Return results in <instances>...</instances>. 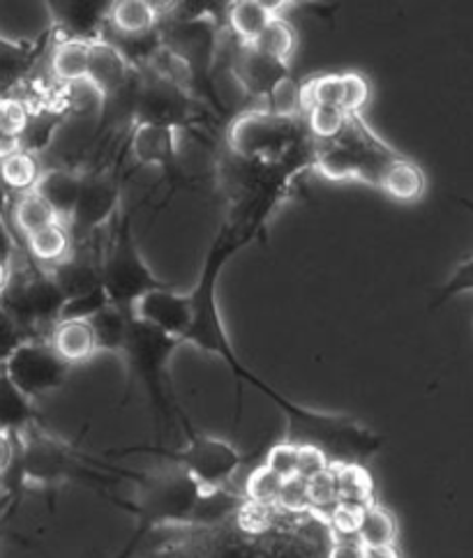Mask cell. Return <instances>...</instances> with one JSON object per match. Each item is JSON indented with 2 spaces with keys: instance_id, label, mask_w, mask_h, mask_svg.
<instances>
[{
  "instance_id": "e575fe53",
  "label": "cell",
  "mask_w": 473,
  "mask_h": 558,
  "mask_svg": "<svg viewBox=\"0 0 473 558\" xmlns=\"http://www.w3.org/2000/svg\"><path fill=\"white\" fill-rule=\"evenodd\" d=\"M111 303H109V295H107L105 287H97L88 293L68 298L58 322H90L97 312H102Z\"/></svg>"
},
{
  "instance_id": "c3c4849f",
  "label": "cell",
  "mask_w": 473,
  "mask_h": 558,
  "mask_svg": "<svg viewBox=\"0 0 473 558\" xmlns=\"http://www.w3.org/2000/svg\"><path fill=\"white\" fill-rule=\"evenodd\" d=\"M365 558H400L396 545L388 547H365Z\"/></svg>"
},
{
  "instance_id": "4fadbf2b",
  "label": "cell",
  "mask_w": 473,
  "mask_h": 558,
  "mask_svg": "<svg viewBox=\"0 0 473 558\" xmlns=\"http://www.w3.org/2000/svg\"><path fill=\"white\" fill-rule=\"evenodd\" d=\"M130 61L113 43L95 39L90 43V63H88V82L105 93V97L118 93L128 86Z\"/></svg>"
},
{
  "instance_id": "f1b7e54d",
  "label": "cell",
  "mask_w": 473,
  "mask_h": 558,
  "mask_svg": "<svg viewBox=\"0 0 473 558\" xmlns=\"http://www.w3.org/2000/svg\"><path fill=\"white\" fill-rule=\"evenodd\" d=\"M359 541L365 547H388L398 541V520L388 508L381 504H369L363 508Z\"/></svg>"
},
{
  "instance_id": "ab89813d",
  "label": "cell",
  "mask_w": 473,
  "mask_h": 558,
  "mask_svg": "<svg viewBox=\"0 0 473 558\" xmlns=\"http://www.w3.org/2000/svg\"><path fill=\"white\" fill-rule=\"evenodd\" d=\"M332 466L330 457L326 450L317 444H301L299 452H295V475L303 477V481H312L322 473H326Z\"/></svg>"
},
{
  "instance_id": "d590c367",
  "label": "cell",
  "mask_w": 473,
  "mask_h": 558,
  "mask_svg": "<svg viewBox=\"0 0 473 558\" xmlns=\"http://www.w3.org/2000/svg\"><path fill=\"white\" fill-rule=\"evenodd\" d=\"M31 107L19 97H0V136L16 138L22 136L31 123Z\"/></svg>"
},
{
  "instance_id": "8992f818",
  "label": "cell",
  "mask_w": 473,
  "mask_h": 558,
  "mask_svg": "<svg viewBox=\"0 0 473 558\" xmlns=\"http://www.w3.org/2000/svg\"><path fill=\"white\" fill-rule=\"evenodd\" d=\"M293 136V118H278L270 111H252L233 121L229 130V146L247 162H272L275 157L287 155Z\"/></svg>"
},
{
  "instance_id": "83f0119b",
  "label": "cell",
  "mask_w": 473,
  "mask_h": 558,
  "mask_svg": "<svg viewBox=\"0 0 473 558\" xmlns=\"http://www.w3.org/2000/svg\"><path fill=\"white\" fill-rule=\"evenodd\" d=\"M130 322H132V314L118 310L116 305H109L102 312H97L88 322L93 328L97 351L123 353L125 342H128Z\"/></svg>"
},
{
  "instance_id": "44dd1931",
  "label": "cell",
  "mask_w": 473,
  "mask_h": 558,
  "mask_svg": "<svg viewBox=\"0 0 473 558\" xmlns=\"http://www.w3.org/2000/svg\"><path fill=\"white\" fill-rule=\"evenodd\" d=\"M88 63L90 43H84V39L65 37L51 49V76L63 86L88 78Z\"/></svg>"
},
{
  "instance_id": "f907efd6",
  "label": "cell",
  "mask_w": 473,
  "mask_h": 558,
  "mask_svg": "<svg viewBox=\"0 0 473 558\" xmlns=\"http://www.w3.org/2000/svg\"><path fill=\"white\" fill-rule=\"evenodd\" d=\"M8 204H10V196H8L3 181H0V217H3V213L8 210Z\"/></svg>"
},
{
  "instance_id": "f35d334b",
  "label": "cell",
  "mask_w": 473,
  "mask_h": 558,
  "mask_svg": "<svg viewBox=\"0 0 473 558\" xmlns=\"http://www.w3.org/2000/svg\"><path fill=\"white\" fill-rule=\"evenodd\" d=\"M275 508H278L284 514H289V517L307 514L310 512L307 481H303V477H299V475H293V477H289V481H284Z\"/></svg>"
},
{
  "instance_id": "60d3db41",
  "label": "cell",
  "mask_w": 473,
  "mask_h": 558,
  "mask_svg": "<svg viewBox=\"0 0 473 558\" xmlns=\"http://www.w3.org/2000/svg\"><path fill=\"white\" fill-rule=\"evenodd\" d=\"M361 517H363V508L338 504L326 517L328 533L332 537H359Z\"/></svg>"
},
{
  "instance_id": "30bf717a",
  "label": "cell",
  "mask_w": 473,
  "mask_h": 558,
  "mask_svg": "<svg viewBox=\"0 0 473 558\" xmlns=\"http://www.w3.org/2000/svg\"><path fill=\"white\" fill-rule=\"evenodd\" d=\"M134 116L140 118V125H167L179 130L190 116V99L181 84L160 76L155 82H146L134 95Z\"/></svg>"
},
{
  "instance_id": "3957f363",
  "label": "cell",
  "mask_w": 473,
  "mask_h": 558,
  "mask_svg": "<svg viewBox=\"0 0 473 558\" xmlns=\"http://www.w3.org/2000/svg\"><path fill=\"white\" fill-rule=\"evenodd\" d=\"M100 277L102 287L109 295V303L128 314H132L134 303L140 301L142 295H146L153 289L165 287L157 282L155 275L146 266L144 256L140 254V247H136L130 215H123L121 225H118L111 250L105 258V264L100 266Z\"/></svg>"
},
{
  "instance_id": "f6af8a7d",
  "label": "cell",
  "mask_w": 473,
  "mask_h": 558,
  "mask_svg": "<svg viewBox=\"0 0 473 558\" xmlns=\"http://www.w3.org/2000/svg\"><path fill=\"white\" fill-rule=\"evenodd\" d=\"M328 558H365V545L359 537H332Z\"/></svg>"
},
{
  "instance_id": "7dc6e473",
  "label": "cell",
  "mask_w": 473,
  "mask_h": 558,
  "mask_svg": "<svg viewBox=\"0 0 473 558\" xmlns=\"http://www.w3.org/2000/svg\"><path fill=\"white\" fill-rule=\"evenodd\" d=\"M12 258H14V241L10 231L5 229V225L0 222V262L12 266Z\"/></svg>"
},
{
  "instance_id": "52a82bcc",
  "label": "cell",
  "mask_w": 473,
  "mask_h": 558,
  "mask_svg": "<svg viewBox=\"0 0 473 558\" xmlns=\"http://www.w3.org/2000/svg\"><path fill=\"white\" fill-rule=\"evenodd\" d=\"M190 446L181 452H162L165 457L179 464L185 473H190L196 483L204 489H218L225 487L233 473L241 466V454L231 444L222 441V438H213L196 434L194 429L187 432Z\"/></svg>"
},
{
  "instance_id": "d6a6232c",
  "label": "cell",
  "mask_w": 473,
  "mask_h": 558,
  "mask_svg": "<svg viewBox=\"0 0 473 558\" xmlns=\"http://www.w3.org/2000/svg\"><path fill=\"white\" fill-rule=\"evenodd\" d=\"M305 113H307V130L314 138H317V144L340 138L351 118L340 107H310Z\"/></svg>"
},
{
  "instance_id": "bcb514c9",
  "label": "cell",
  "mask_w": 473,
  "mask_h": 558,
  "mask_svg": "<svg viewBox=\"0 0 473 558\" xmlns=\"http://www.w3.org/2000/svg\"><path fill=\"white\" fill-rule=\"evenodd\" d=\"M14 464V441L12 436L0 432V475H5Z\"/></svg>"
},
{
  "instance_id": "ee69618b",
  "label": "cell",
  "mask_w": 473,
  "mask_h": 558,
  "mask_svg": "<svg viewBox=\"0 0 473 558\" xmlns=\"http://www.w3.org/2000/svg\"><path fill=\"white\" fill-rule=\"evenodd\" d=\"M26 342V332L0 310V363H8L10 355Z\"/></svg>"
},
{
  "instance_id": "277c9868",
  "label": "cell",
  "mask_w": 473,
  "mask_h": 558,
  "mask_svg": "<svg viewBox=\"0 0 473 558\" xmlns=\"http://www.w3.org/2000/svg\"><path fill=\"white\" fill-rule=\"evenodd\" d=\"M179 347H181V340H175V337L157 330L144 322H136L132 316L123 353L128 355L132 374L146 386L150 402L160 415H171L167 367H169L171 353Z\"/></svg>"
},
{
  "instance_id": "7402d4cb",
  "label": "cell",
  "mask_w": 473,
  "mask_h": 558,
  "mask_svg": "<svg viewBox=\"0 0 473 558\" xmlns=\"http://www.w3.org/2000/svg\"><path fill=\"white\" fill-rule=\"evenodd\" d=\"M107 3H95V0H78V3H63L58 8L61 14V26L68 31L70 39H84V43H95V35L109 19Z\"/></svg>"
},
{
  "instance_id": "484cf974",
  "label": "cell",
  "mask_w": 473,
  "mask_h": 558,
  "mask_svg": "<svg viewBox=\"0 0 473 558\" xmlns=\"http://www.w3.org/2000/svg\"><path fill=\"white\" fill-rule=\"evenodd\" d=\"M26 247L37 264L53 268L70 256V250H72L70 229L63 222H53L45 229L26 235Z\"/></svg>"
},
{
  "instance_id": "cb8c5ba5",
  "label": "cell",
  "mask_w": 473,
  "mask_h": 558,
  "mask_svg": "<svg viewBox=\"0 0 473 558\" xmlns=\"http://www.w3.org/2000/svg\"><path fill=\"white\" fill-rule=\"evenodd\" d=\"M45 169L35 153L19 148L5 157H0V181L8 192L26 194L33 192L43 178Z\"/></svg>"
},
{
  "instance_id": "5b68a950",
  "label": "cell",
  "mask_w": 473,
  "mask_h": 558,
  "mask_svg": "<svg viewBox=\"0 0 473 558\" xmlns=\"http://www.w3.org/2000/svg\"><path fill=\"white\" fill-rule=\"evenodd\" d=\"M68 298L58 289L49 272L10 279L8 289L0 293V310L24 332L39 326H56Z\"/></svg>"
},
{
  "instance_id": "d6986e66",
  "label": "cell",
  "mask_w": 473,
  "mask_h": 558,
  "mask_svg": "<svg viewBox=\"0 0 473 558\" xmlns=\"http://www.w3.org/2000/svg\"><path fill=\"white\" fill-rule=\"evenodd\" d=\"M49 275L53 277V282L63 291L65 298L82 295L102 287L100 266H95L86 254H70L65 262L53 266Z\"/></svg>"
},
{
  "instance_id": "9c48e42d",
  "label": "cell",
  "mask_w": 473,
  "mask_h": 558,
  "mask_svg": "<svg viewBox=\"0 0 473 558\" xmlns=\"http://www.w3.org/2000/svg\"><path fill=\"white\" fill-rule=\"evenodd\" d=\"M118 202H121V187L111 173L84 175L82 192H78L74 213L68 222L70 235L88 238L113 215Z\"/></svg>"
},
{
  "instance_id": "d4e9b609",
  "label": "cell",
  "mask_w": 473,
  "mask_h": 558,
  "mask_svg": "<svg viewBox=\"0 0 473 558\" xmlns=\"http://www.w3.org/2000/svg\"><path fill=\"white\" fill-rule=\"evenodd\" d=\"M160 12L146 0H118L109 8V24L121 37H136L155 31Z\"/></svg>"
},
{
  "instance_id": "6da1fadb",
  "label": "cell",
  "mask_w": 473,
  "mask_h": 558,
  "mask_svg": "<svg viewBox=\"0 0 473 558\" xmlns=\"http://www.w3.org/2000/svg\"><path fill=\"white\" fill-rule=\"evenodd\" d=\"M398 157L400 153L396 155V150L384 144L377 134H372L361 116H351L340 138L317 144L314 165L330 181H353L356 178V181L379 187L384 171Z\"/></svg>"
},
{
  "instance_id": "8d00e7d4",
  "label": "cell",
  "mask_w": 473,
  "mask_h": 558,
  "mask_svg": "<svg viewBox=\"0 0 473 558\" xmlns=\"http://www.w3.org/2000/svg\"><path fill=\"white\" fill-rule=\"evenodd\" d=\"M270 102V113L278 118H295L299 111L303 109V95H301V86L293 82L291 76L282 78V82L272 88V93L268 95Z\"/></svg>"
},
{
  "instance_id": "74e56055",
  "label": "cell",
  "mask_w": 473,
  "mask_h": 558,
  "mask_svg": "<svg viewBox=\"0 0 473 558\" xmlns=\"http://www.w3.org/2000/svg\"><path fill=\"white\" fill-rule=\"evenodd\" d=\"M372 97V86L359 72L342 74V111L347 116H361Z\"/></svg>"
},
{
  "instance_id": "5bb4252c",
  "label": "cell",
  "mask_w": 473,
  "mask_h": 558,
  "mask_svg": "<svg viewBox=\"0 0 473 558\" xmlns=\"http://www.w3.org/2000/svg\"><path fill=\"white\" fill-rule=\"evenodd\" d=\"M70 454L47 436H33L22 452V473L33 481L51 483L70 473Z\"/></svg>"
},
{
  "instance_id": "8fae6325",
  "label": "cell",
  "mask_w": 473,
  "mask_h": 558,
  "mask_svg": "<svg viewBox=\"0 0 473 558\" xmlns=\"http://www.w3.org/2000/svg\"><path fill=\"white\" fill-rule=\"evenodd\" d=\"M132 316L136 322H144L183 342V337L192 324L190 295L175 293L169 287L153 289L134 303Z\"/></svg>"
},
{
  "instance_id": "b9f144b4",
  "label": "cell",
  "mask_w": 473,
  "mask_h": 558,
  "mask_svg": "<svg viewBox=\"0 0 473 558\" xmlns=\"http://www.w3.org/2000/svg\"><path fill=\"white\" fill-rule=\"evenodd\" d=\"M462 293H473V256L466 258V262H462L456 268V272L448 277V282L437 293L432 307H441V305H446L450 301V298L462 295Z\"/></svg>"
},
{
  "instance_id": "7bdbcfd3",
  "label": "cell",
  "mask_w": 473,
  "mask_h": 558,
  "mask_svg": "<svg viewBox=\"0 0 473 558\" xmlns=\"http://www.w3.org/2000/svg\"><path fill=\"white\" fill-rule=\"evenodd\" d=\"M295 452H299V446L295 444H278L272 446L268 452H266V466L270 471L278 473L282 481H289V477L295 475Z\"/></svg>"
},
{
  "instance_id": "4316f807",
  "label": "cell",
  "mask_w": 473,
  "mask_h": 558,
  "mask_svg": "<svg viewBox=\"0 0 473 558\" xmlns=\"http://www.w3.org/2000/svg\"><path fill=\"white\" fill-rule=\"evenodd\" d=\"M332 475L340 504L359 508L374 504V481L365 464H332Z\"/></svg>"
},
{
  "instance_id": "ac0fdd59",
  "label": "cell",
  "mask_w": 473,
  "mask_h": 558,
  "mask_svg": "<svg viewBox=\"0 0 473 558\" xmlns=\"http://www.w3.org/2000/svg\"><path fill=\"white\" fill-rule=\"evenodd\" d=\"M49 347L61 355L68 365L84 363L97 351L93 328L88 322H58L51 328Z\"/></svg>"
},
{
  "instance_id": "836d02e7",
  "label": "cell",
  "mask_w": 473,
  "mask_h": 558,
  "mask_svg": "<svg viewBox=\"0 0 473 558\" xmlns=\"http://www.w3.org/2000/svg\"><path fill=\"white\" fill-rule=\"evenodd\" d=\"M284 481L282 477L270 471L266 464H259L250 471L245 481V501L250 504H262V506H275L278 504V496L282 492Z\"/></svg>"
},
{
  "instance_id": "ba28073f",
  "label": "cell",
  "mask_w": 473,
  "mask_h": 558,
  "mask_svg": "<svg viewBox=\"0 0 473 558\" xmlns=\"http://www.w3.org/2000/svg\"><path fill=\"white\" fill-rule=\"evenodd\" d=\"M70 367L72 365H68L49 347V342L26 340L10 355V361L5 363V374L19 390L33 400L37 395L61 388L68 381Z\"/></svg>"
},
{
  "instance_id": "7a4b0ae2",
  "label": "cell",
  "mask_w": 473,
  "mask_h": 558,
  "mask_svg": "<svg viewBox=\"0 0 473 558\" xmlns=\"http://www.w3.org/2000/svg\"><path fill=\"white\" fill-rule=\"evenodd\" d=\"M204 494V487L183 469L169 471L146 483L140 504L132 508L140 514V529L132 535L130 545L118 558H128L144 537L160 526H190L196 504Z\"/></svg>"
},
{
  "instance_id": "e0dca14e",
  "label": "cell",
  "mask_w": 473,
  "mask_h": 558,
  "mask_svg": "<svg viewBox=\"0 0 473 558\" xmlns=\"http://www.w3.org/2000/svg\"><path fill=\"white\" fill-rule=\"evenodd\" d=\"M379 187L400 204H413L425 194L427 178L416 162H411V159L400 155L396 162L384 171Z\"/></svg>"
},
{
  "instance_id": "2e32d148",
  "label": "cell",
  "mask_w": 473,
  "mask_h": 558,
  "mask_svg": "<svg viewBox=\"0 0 473 558\" xmlns=\"http://www.w3.org/2000/svg\"><path fill=\"white\" fill-rule=\"evenodd\" d=\"M82 183H84V175L72 171L70 167L51 169V171H45L43 178H39L35 192L51 206L56 217L61 219L63 225H68L74 213L78 192H82Z\"/></svg>"
},
{
  "instance_id": "1f68e13d",
  "label": "cell",
  "mask_w": 473,
  "mask_h": 558,
  "mask_svg": "<svg viewBox=\"0 0 473 558\" xmlns=\"http://www.w3.org/2000/svg\"><path fill=\"white\" fill-rule=\"evenodd\" d=\"M295 45H299V35H295V28L287 22V19L275 16L272 22L266 26V31L256 37L250 47L254 51L272 58V61L287 65L295 51Z\"/></svg>"
},
{
  "instance_id": "4dcf8cb0",
  "label": "cell",
  "mask_w": 473,
  "mask_h": 558,
  "mask_svg": "<svg viewBox=\"0 0 473 558\" xmlns=\"http://www.w3.org/2000/svg\"><path fill=\"white\" fill-rule=\"evenodd\" d=\"M245 504V498L231 494L227 487H218V489H204L199 504L194 508L192 514V524L196 526H213L227 522L231 514H235L241 510V506Z\"/></svg>"
},
{
  "instance_id": "ffe728a7",
  "label": "cell",
  "mask_w": 473,
  "mask_h": 558,
  "mask_svg": "<svg viewBox=\"0 0 473 558\" xmlns=\"http://www.w3.org/2000/svg\"><path fill=\"white\" fill-rule=\"evenodd\" d=\"M35 421L37 409L33 407V400L10 381L3 369L0 372V432L10 436L26 432Z\"/></svg>"
},
{
  "instance_id": "7c38bea8",
  "label": "cell",
  "mask_w": 473,
  "mask_h": 558,
  "mask_svg": "<svg viewBox=\"0 0 473 558\" xmlns=\"http://www.w3.org/2000/svg\"><path fill=\"white\" fill-rule=\"evenodd\" d=\"M136 162L169 169L179 157V130L167 125H140L130 142Z\"/></svg>"
},
{
  "instance_id": "681fc988",
  "label": "cell",
  "mask_w": 473,
  "mask_h": 558,
  "mask_svg": "<svg viewBox=\"0 0 473 558\" xmlns=\"http://www.w3.org/2000/svg\"><path fill=\"white\" fill-rule=\"evenodd\" d=\"M10 279H12V266H8V264L0 262V293H3V291L8 289Z\"/></svg>"
},
{
  "instance_id": "f546056e",
  "label": "cell",
  "mask_w": 473,
  "mask_h": 558,
  "mask_svg": "<svg viewBox=\"0 0 473 558\" xmlns=\"http://www.w3.org/2000/svg\"><path fill=\"white\" fill-rule=\"evenodd\" d=\"M12 219H14V227L24 238L53 222H61V219H58L56 213L51 210V206L35 190L26 194H16L12 204Z\"/></svg>"
},
{
  "instance_id": "603a6c76",
  "label": "cell",
  "mask_w": 473,
  "mask_h": 558,
  "mask_svg": "<svg viewBox=\"0 0 473 558\" xmlns=\"http://www.w3.org/2000/svg\"><path fill=\"white\" fill-rule=\"evenodd\" d=\"M275 16H278V10L264 0H239L229 8V26L239 43L250 47Z\"/></svg>"
},
{
  "instance_id": "9a60e30c",
  "label": "cell",
  "mask_w": 473,
  "mask_h": 558,
  "mask_svg": "<svg viewBox=\"0 0 473 558\" xmlns=\"http://www.w3.org/2000/svg\"><path fill=\"white\" fill-rule=\"evenodd\" d=\"M235 63H239V68H235V82L252 95L268 97L272 88L289 76V68L284 63L272 61V58L254 51L252 47H245Z\"/></svg>"
}]
</instances>
